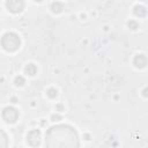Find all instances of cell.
I'll use <instances>...</instances> for the list:
<instances>
[{"instance_id": "1", "label": "cell", "mask_w": 148, "mask_h": 148, "mask_svg": "<svg viewBox=\"0 0 148 148\" xmlns=\"http://www.w3.org/2000/svg\"><path fill=\"white\" fill-rule=\"evenodd\" d=\"M45 146L53 147H77V134L68 125H57L51 127L45 135Z\"/></svg>"}, {"instance_id": "2", "label": "cell", "mask_w": 148, "mask_h": 148, "mask_svg": "<svg viewBox=\"0 0 148 148\" xmlns=\"http://www.w3.org/2000/svg\"><path fill=\"white\" fill-rule=\"evenodd\" d=\"M1 45L7 51H10V52L12 51H15L20 46V38L14 32H7L1 38Z\"/></svg>"}, {"instance_id": "3", "label": "cell", "mask_w": 148, "mask_h": 148, "mask_svg": "<svg viewBox=\"0 0 148 148\" xmlns=\"http://www.w3.org/2000/svg\"><path fill=\"white\" fill-rule=\"evenodd\" d=\"M18 117V112L14 108H6L2 111V118L7 123H15Z\"/></svg>"}, {"instance_id": "4", "label": "cell", "mask_w": 148, "mask_h": 148, "mask_svg": "<svg viewBox=\"0 0 148 148\" xmlns=\"http://www.w3.org/2000/svg\"><path fill=\"white\" fill-rule=\"evenodd\" d=\"M6 6L12 13H18L24 8V1L23 0H7Z\"/></svg>"}, {"instance_id": "5", "label": "cell", "mask_w": 148, "mask_h": 148, "mask_svg": "<svg viewBox=\"0 0 148 148\" xmlns=\"http://www.w3.org/2000/svg\"><path fill=\"white\" fill-rule=\"evenodd\" d=\"M28 141L31 146H38L39 141H40V133L37 130H34L31 132H29L28 134Z\"/></svg>"}, {"instance_id": "6", "label": "cell", "mask_w": 148, "mask_h": 148, "mask_svg": "<svg viewBox=\"0 0 148 148\" xmlns=\"http://www.w3.org/2000/svg\"><path fill=\"white\" fill-rule=\"evenodd\" d=\"M134 65L138 67H143L146 65V57L143 54H139L134 59Z\"/></svg>"}, {"instance_id": "7", "label": "cell", "mask_w": 148, "mask_h": 148, "mask_svg": "<svg viewBox=\"0 0 148 148\" xmlns=\"http://www.w3.org/2000/svg\"><path fill=\"white\" fill-rule=\"evenodd\" d=\"M8 145V140H7V135L5 134V132H2L0 130V147H6Z\"/></svg>"}, {"instance_id": "8", "label": "cell", "mask_w": 148, "mask_h": 148, "mask_svg": "<svg viewBox=\"0 0 148 148\" xmlns=\"http://www.w3.org/2000/svg\"><path fill=\"white\" fill-rule=\"evenodd\" d=\"M135 14L136 15H139V16H143L145 14H146V9L143 8V7H141V6H139V7H135Z\"/></svg>"}]
</instances>
